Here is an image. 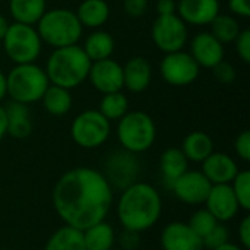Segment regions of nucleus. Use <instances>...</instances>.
Masks as SVG:
<instances>
[{
	"label": "nucleus",
	"mask_w": 250,
	"mask_h": 250,
	"mask_svg": "<svg viewBox=\"0 0 250 250\" xmlns=\"http://www.w3.org/2000/svg\"><path fill=\"white\" fill-rule=\"evenodd\" d=\"M51 202L64 226L83 231L108 217L114 205V189L103 171L76 167L56 182Z\"/></svg>",
	"instance_id": "obj_1"
},
{
	"label": "nucleus",
	"mask_w": 250,
	"mask_h": 250,
	"mask_svg": "<svg viewBox=\"0 0 250 250\" xmlns=\"http://www.w3.org/2000/svg\"><path fill=\"white\" fill-rule=\"evenodd\" d=\"M163 198L157 188L146 182H135L120 192L116 215L122 229L136 233L151 230L161 218Z\"/></svg>",
	"instance_id": "obj_2"
},
{
	"label": "nucleus",
	"mask_w": 250,
	"mask_h": 250,
	"mask_svg": "<svg viewBox=\"0 0 250 250\" xmlns=\"http://www.w3.org/2000/svg\"><path fill=\"white\" fill-rule=\"evenodd\" d=\"M91 63L92 62L83 48L75 44L54 48L47 60L44 70L50 83L72 89L86 81Z\"/></svg>",
	"instance_id": "obj_3"
},
{
	"label": "nucleus",
	"mask_w": 250,
	"mask_h": 250,
	"mask_svg": "<svg viewBox=\"0 0 250 250\" xmlns=\"http://www.w3.org/2000/svg\"><path fill=\"white\" fill-rule=\"evenodd\" d=\"M82 29L83 26L76 13L63 7L45 10L37 22V32L41 41L53 48L75 45L82 35Z\"/></svg>",
	"instance_id": "obj_4"
},
{
	"label": "nucleus",
	"mask_w": 250,
	"mask_h": 250,
	"mask_svg": "<svg viewBox=\"0 0 250 250\" xmlns=\"http://www.w3.org/2000/svg\"><path fill=\"white\" fill-rule=\"evenodd\" d=\"M50 81L44 69L35 63L16 64L6 75V89L12 101L32 104L41 100Z\"/></svg>",
	"instance_id": "obj_5"
},
{
	"label": "nucleus",
	"mask_w": 250,
	"mask_h": 250,
	"mask_svg": "<svg viewBox=\"0 0 250 250\" xmlns=\"http://www.w3.org/2000/svg\"><path fill=\"white\" fill-rule=\"evenodd\" d=\"M117 139L122 148L132 154L148 151L157 138V127L149 114L145 111H127L117 125Z\"/></svg>",
	"instance_id": "obj_6"
},
{
	"label": "nucleus",
	"mask_w": 250,
	"mask_h": 250,
	"mask_svg": "<svg viewBox=\"0 0 250 250\" xmlns=\"http://www.w3.org/2000/svg\"><path fill=\"white\" fill-rule=\"evenodd\" d=\"M3 45L7 57L15 64L35 63L41 53V38L32 25L9 23V28L3 37Z\"/></svg>",
	"instance_id": "obj_7"
},
{
	"label": "nucleus",
	"mask_w": 250,
	"mask_h": 250,
	"mask_svg": "<svg viewBox=\"0 0 250 250\" xmlns=\"http://www.w3.org/2000/svg\"><path fill=\"white\" fill-rule=\"evenodd\" d=\"M111 133L110 122L98 110H86L75 117L70 126L73 142L83 149H95L107 142Z\"/></svg>",
	"instance_id": "obj_8"
},
{
	"label": "nucleus",
	"mask_w": 250,
	"mask_h": 250,
	"mask_svg": "<svg viewBox=\"0 0 250 250\" xmlns=\"http://www.w3.org/2000/svg\"><path fill=\"white\" fill-rule=\"evenodd\" d=\"M151 35L155 45L166 54L179 51L188 42V25L177 13L158 15L152 23Z\"/></svg>",
	"instance_id": "obj_9"
},
{
	"label": "nucleus",
	"mask_w": 250,
	"mask_h": 250,
	"mask_svg": "<svg viewBox=\"0 0 250 250\" xmlns=\"http://www.w3.org/2000/svg\"><path fill=\"white\" fill-rule=\"evenodd\" d=\"M201 66L196 60L183 50L167 53L160 64L163 79L173 86H186L196 81Z\"/></svg>",
	"instance_id": "obj_10"
},
{
	"label": "nucleus",
	"mask_w": 250,
	"mask_h": 250,
	"mask_svg": "<svg viewBox=\"0 0 250 250\" xmlns=\"http://www.w3.org/2000/svg\"><path fill=\"white\" fill-rule=\"evenodd\" d=\"M141 173V164L136 154L127 152L125 149L114 151L107 157L103 174L111 185V188L123 190L132 183L138 182Z\"/></svg>",
	"instance_id": "obj_11"
},
{
	"label": "nucleus",
	"mask_w": 250,
	"mask_h": 250,
	"mask_svg": "<svg viewBox=\"0 0 250 250\" xmlns=\"http://www.w3.org/2000/svg\"><path fill=\"white\" fill-rule=\"evenodd\" d=\"M211 186L212 185L201 170H188L171 183L170 190L180 202L190 207H199L205 204Z\"/></svg>",
	"instance_id": "obj_12"
},
{
	"label": "nucleus",
	"mask_w": 250,
	"mask_h": 250,
	"mask_svg": "<svg viewBox=\"0 0 250 250\" xmlns=\"http://www.w3.org/2000/svg\"><path fill=\"white\" fill-rule=\"evenodd\" d=\"M88 78L92 86L103 94L119 92L123 89V66L113 59L92 62Z\"/></svg>",
	"instance_id": "obj_13"
},
{
	"label": "nucleus",
	"mask_w": 250,
	"mask_h": 250,
	"mask_svg": "<svg viewBox=\"0 0 250 250\" xmlns=\"http://www.w3.org/2000/svg\"><path fill=\"white\" fill-rule=\"evenodd\" d=\"M204 205L218 223L233 221L242 211L230 185H212Z\"/></svg>",
	"instance_id": "obj_14"
},
{
	"label": "nucleus",
	"mask_w": 250,
	"mask_h": 250,
	"mask_svg": "<svg viewBox=\"0 0 250 250\" xmlns=\"http://www.w3.org/2000/svg\"><path fill=\"white\" fill-rule=\"evenodd\" d=\"M163 250H204L202 239L188 226V223L173 221L164 226L160 234Z\"/></svg>",
	"instance_id": "obj_15"
},
{
	"label": "nucleus",
	"mask_w": 250,
	"mask_h": 250,
	"mask_svg": "<svg viewBox=\"0 0 250 250\" xmlns=\"http://www.w3.org/2000/svg\"><path fill=\"white\" fill-rule=\"evenodd\" d=\"M179 18L188 25H209L220 13L218 0H179L177 12Z\"/></svg>",
	"instance_id": "obj_16"
},
{
	"label": "nucleus",
	"mask_w": 250,
	"mask_h": 250,
	"mask_svg": "<svg viewBox=\"0 0 250 250\" xmlns=\"http://www.w3.org/2000/svg\"><path fill=\"white\" fill-rule=\"evenodd\" d=\"M190 56L199 66L212 69L224 60V45L211 32H199L190 41Z\"/></svg>",
	"instance_id": "obj_17"
},
{
	"label": "nucleus",
	"mask_w": 250,
	"mask_h": 250,
	"mask_svg": "<svg viewBox=\"0 0 250 250\" xmlns=\"http://www.w3.org/2000/svg\"><path fill=\"white\" fill-rule=\"evenodd\" d=\"M201 164V171L211 185H230L239 173V166L234 158L224 152L214 151Z\"/></svg>",
	"instance_id": "obj_18"
},
{
	"label": "nucleus",
	"mask_w": 250,
	"mask_h": 250,
	"mask_svg": "<svg viewBox=\"0 0 250 250\" xmlns=\"http://www.w3.org/2000/svg\"><path fill=\"white\" fill-rule=\"evenodd\" d=\"M152 79V67L145 57L136 56L123 66V88L130 92H144Z\"/></svg>",
	"instance_id": "obj_19"
},
{
	"label": "nucleus",
	"mask_w": 250,
	"mask_h": 250,
	"mask_svg": "<svg viewBox=\"0 0 250 250\" xmlns=\"http://www.w3.org/2000/svg\"><path fill=\"white\" fill-rule=\"evenodd\" d=\"M7 119V135L15 139H25L32 132V122L26 104L10 101L4 107Z\"/></svg>",
	"instance_id": "obj_20"
},
{
	"label": "nucleus",
	"mask_w": 250,
	"mask_h": 250,
	"mask_svg": "<svg viewBox=\"0 0 250 250\" xmlns=\"http://www.w3.org/2000/svg\"><path fill=\"white\" fill-rule=\"evenodd\" d=\"M86 250H113L116 246L114 227L104 221H100L82 231Z\"/></svg>",
	"instance_id": "obj_21"
},
{
	"label": "nucleus",
	"mask_w": 250,
	"mask_h": 250,
	"mask_svg": "<svg viewBox=\"0 0 250 250\" xmlns=\"http://www.w3.org/2000/svg\"><path fill=\"white\" fill-rule=\"evenodd\" d=\"M160 170L163 174V180L168 185V188L171 186V183L180 177L185 171L189 170V161L186 158V155L183 154V151L180 148L171 146L167 148L161 157H160Z\"/></svg>",
	"instance_id": "obj_22"
},
{
	"label": "nucleus",
	"mask_w": 250,
	"mask_h": 250,
	"mask_svg": "<svg viewBox=\"0 0 250 250\" xmlns=\"http://www.w3.org/2000/svg\"><path fill=\"white\" fill-rule=\"evenodd\" d=\"M180 149L183 151L189 163H202L207 157H209L214 152V142L208 133L196 130L190 132L183 139Z\"/></svg>",
	"instance_id": "obj_23"
},
{
	"label": "nucleus",
	"mask_w": 250,
	"mask_h": 250,
	"mask_svg": "<svg viewBox=\"0 0 250 250\" xmlns=\"http://www.w3.org/2000/svg\"><path fill=\"white\" fill-rule=\"evenodd\" d=\"M75 13L82 26L100 28L110 18V6L105 0H83Z\"/></svg>",
	"instance_id": "obj_24"
},
{
	"label": "nucleus",
	"mask_w": 250,
	"mask_h": 250,
	"mask_svg": "<svg viewBox=\"0 0 250 250\" xmlns=\"http://www.w3.org/2000/svg\"><path fill=\"white\" fill-rule=\"evenodd\" d=\"M45 0H10L9 12L15 22L35 25L45 12Z\"/></svg>",
	"instance_id": "obj_25"
},
{
	"label": "nucleus",
	"mask_w": 250,
	"mask_h": 250,
	"mask_svg": "<svg viewBox=\"0 0 250 250\" xmlns=\"http://www.w3.org/2000/svg\"><path fill=\"white\" fill-rule=\"evenodd\" d=\"M44 250H86L82 231L69 226L59 227L47 240Z\"/></svg>",
	"instance_id": "obj_26"
},
{
	"label": "nucleus",
	"mask_w": 250,
	"mask_h": 250,
	"mask_svg": "<svg viewBox=\"0 0 250 250\" xmlns=\"http://www.w3.org/2000/svg\"><path fill=\"white\" fill-rule=\"evenodd\" d=\"M45 111L51 116H64L70 111L73 98L69 89L50 83L41 97Z\"/></svg>",
	"instance_id": "obj_27"
},
{
	"label": "nucleus",
	"mask_w": 250,
	"mask_h": 250,
	"mask_svg": "<svg viewBox=\"0 0 250 250\" xmlns=\"http://www.w3.org/2000/svg\"><path fill=\"white\" fill-rule=\"evenodd\" d=\"M82 48L91 62L110 59L114 51V38L105 31H95L88 35Z\"/></svg>",
	"instance_id": "obj_28"
},
{
	"label": "nucleus",
	"mask_w": 250,
	"mask_h": 250,
	"mask_svg": "<svg viewBox=\"0 0 250 250\" xmlns=\"http://www.w3.org/2000/svg\"><path fill=\"white\" fill-rule=\"evenodd\" d=\"M209 25H211V34L223 44L233 42L242 31L237 19L230 15L218 13Z\"/></svg>",
	"instance_id": "obj_29"
},
{
	"label": "nucleus",
	"mask_w": 250,
	"mask_h": 250,
	"mask_svg": "<svg viewBox=\"0 0 250 250\" xmlns=\"http://www.w3.org/2000/svg\"><path fill=\"white\" fill-rule=\"evenodd\" d=\"M129 108V101L126 98L125 94H122V91L119 92H111V94H104L101 103H100V108L98 111L108 120H119L122 119Z\"/></svg>",
	"instance_id": "obj_30"
},
{
	"label": "nucleus",
	"mask_w": 250,
	"mask_h": 250,
	"mask_svg": "<svg viewBox=\"0 0 250 250\" xmlns=\"http://www.w3.org/2000/svg\"><path fill=\"white\" fill-rule=\"evenodd\" d=\"M234 196L239 202L240 209L249 211L250 209V171L249 170H239L233 182L230 183Z\"/></svg>",
	"instance_id": "obj_31"
},
{
	"label": "nucleus",
	"mask_w": 250,
	"mask_h": 250,
	"mask_svg": "<svg viewBox=\"0 0 250 250\" xmlns=\"http://www.w3.org/2000/svg\"><path fill=\"white\" fill-rule=\"evenodd\" d=\"M217 224H218V221L214 218V215L207 208H199L195 212H192L189 217V221H188V226L201 239H204Z\"/></svg>",
	"instance_id": "obj_32"
},
{
	"label": "nucleus",
	"mask_w": 250,
	"mask_h": 250,
	"mask_svg": "<svg viewBox=\"0 0 250 250\" xmlns=\"http://www.w3.org/2000/svg\"><path fill=\"white\" fill-rule=\"evenodd\" d=\"M230 240V230L226 227V223H218L204 239V249L214 250L215 248L224 245L226 242Z\"/></svg>",
	"instance_id": "obj_33"
},
{
	"label": "nucleus",
	"mask_w": 250,
	"mask_h": 250,
	"mask_svg": "<svg viewBox=\"0 0 250 250\" xmlns=\"http://www.w3.org/2000/svg\"><path fill=\"white\" fill-rule=\"evenodd\" d=\"M116 243L119 245V249L138 250L141 246V233L122 229V231L116 234Z\"/></svg>",
	"instance_id": "obj_34"
},
{
	"label": "nucleus",
	"mask_w": 250,
	"mask_h": 250,
	"mask_svg": "<svg viewBox=\"0 0 250 250\" xmlns=\"http://www.w3.org/2000/svg\"><path fill=\"white\" fill-rule=\"evenodd\" d=\"M214 70V76L215 79L220 82V83H224V85H230L236 81V69L233 64L227 63V62H220L217 66L212 67Z\"/></svg>",
	"instance_id": "obj_35"
},
{
	"label": "nucleus",
	"mask_w": 250,
	"mask_h": 250,
	"mask_svg": "<svg viewBox=\"0 0 250 250\" xmlns=\"http://www.w3.org/2000/svg\"><path fill=\"white\" fill-rule=\"evenodd\" d=\"M234 151L237 154V157L245 161H250V132L249 130H243L237 135L236 141H234Z\"/></svg>",
	"instance_id": "obj_36"
},
{
	"label": "nucleus",
	"mask_w": 250,
	"mask_h": 250,
	"mask_svg": "<svg viewBox=\"0 0 250 250\" xmlns=\"http://www.w3.org/2000/svg\"><path fill=\"white\" fill-rule=\"evenodd\" d=\"M236 50L240 56V59L245 63L250 62V29H242L237 38L234 40Z\"/></svg>",
	"instance_id": "obj_37"
},
{
	"label": "nucleus",
	"mask_w": 250,
	"mask_h": 250,
	"mask_svg": "<svg viewBox=\"0 0 250 250\" xmlns=\"http://www.w3.org/2000/svg\"><path fill=\"white\" fill-rule=\"evenodd\" d=\"M148 3L149 0H123V7L130 18H139L146 12Z\"/></svg>",
	"instance_id": "obj_38"
},
{
	"label": "nucleus",
	"mask_w": 250,
	"mask_h": 250,
	"mask_svg": "<svg viewBox=\"0 0 250 250\" xmlns=\"http://www.w3.org/2000/svg\"><path fill=\"white\" fill-rule=\"evenodd\" d=\"M237 236H239V245L245 250H250V217L245 215L242 218V221L239 223V230H237Z\"/></svg>",
	"instance_id": "obj_39"
},
{
	"label": "nucleus",
	"mask_w": 250,
	"mask_h": 250,
	"mask_svg": "<svg viewBox=\"0 0 250 250\" xmlns=\"http://www.w3.org/2000/svg\"><path fill=\"white\" fill-rule=\"evenodd\" d=\"M230 10L240 16V18H249L250 16V3L249 0H229Z\"/></svg>",
	"instance_id": "obj_40"
},
{
	"label": "nucleus",
	"mask_w": 250,
	"mask_h": 250,
	"mask_svg": "<svg viewBox=\"0 0 250 250\" xmlns=\"http://www.w3.org/2000/svg\"><path fill=\"white\" fill-rule=\"evenodd\" d=\"M157 12L158 15H173L177 12V1L176 0H158Z\"/></svg>",
	"instance_id": "obj_41"
},
{
	"label": "nucleus",
	"mask_w": 250,
	"mask_h": 250,
	"mask_svg": "<svg viewBox=\"0 0 250 250\" xmlns=\"http://www.w3.org/2000/svg\"><path fill=\"white\" fill-rule=\"evenodd\" d=\"M7 135V119H6V111L4 107L0 105V141Z\"/></svg>",
	"instance_id": "obj_42"
},
{
	"label": "nucleus",
	"mask_w": 250,
	"mask_h": 250,
	"mask_svg": "<svg viewBox=\"0 0 250 250\" xmlns=\"http://www.w3.org/2000/svg\"><path fill=\"white\" fill-rule=\"evenodd\" d=\"M214 250H245L239 243H234V242H226L224 245H221V246H218V248H215Z\"/></svg>",
	"instance_id": "obj_43"
},
{
	"label": "nucleus",
	"mask_w": 250,
	"mask_h": 250,
	"mask_svg": "<svg viewBox=\"0 0 250 250\" xmlns=\"http://www.w3.org/2000/svg\"><path fill=\"white\" fill-rule=\"evenodd\" d=\"M7 95V89H6V75L3 72H0V101Z\"/></svg>",
	"instance_id": "obj_44"
},
{
	"label": "nucleus",
	"mask_w": 250,
	"mask_h": 250,
	"mask_svg": "<svg viewBox=\"0 0 250 250\" xmlns=\"http://www.w3.org/2000/svg\"><path fill=\"white\" fill-rule=\"evenodd\" d=\"M7 28H9V22H7V19L0 13V41L3 40V37H4Z\"/></svg>",
	"instance_id": "obj_45"
},
{
	"label": "nucleus",
	"mask_w": 250,
	"mask_h": 250,
	"mask_svg": "<svg viewBox=\"0 0 250 250\" xmlns=\"http://www.w3.org/2000/svg\"><path fill=\"white\" fill-rule=\"evenodd\" d=\"M113 250H123V249H113Z\"/></svg>",
	"instance_id": "obj_46"
}]
</instances>
